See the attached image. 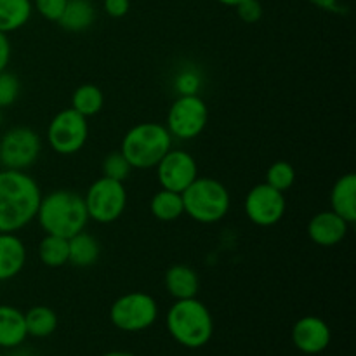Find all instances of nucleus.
Instances as JSON below:
<instances>
[{"label":"nucleus","mask_w":356,"mask_h":356,"mask_svg":"<svg viewBox=\"0 0 356 356\" xmlns=\"http://www.w3.org/2000/svg\"><path fill=\"white\" fill-rule=\"evenodd\" d=\"M309 2L329 13H344V7L341 6L339 0H309Z\"/></svg>","instance_id":"34"},{"label":"nucleus","mask_w":356,"mask_h":356,"mask_svg":"<svg viewBox=\"0 0 356 356\" xmlns=\"http://www.w3.org/2000/svg\"><path fill=\"white\" fill-rule=\"evenodd\" d=\"M235 9L243 23L254 24L263 17V6L259 3V0H245L240 6H236Z\"/></svg>","instance_id":"31"},{"label":"nucleus","mask_w":356,"mask_h":356,"mask_svg":"<svg viewBox=\"0 0 356 356\" xmlns=\"http://www.w3.org/2000/svg\"><path fill=\"white\" fill-rule=\"evenodd\" d=\"M103 176L110 177V179L120 181V183H125V181L131 177L132 167L131 163L127 162V159L124 156L122 152H111L104 156L103 160Z\"/></svg>","instance_id":"27"},{"label":"nucleus","mask_w":356,"mask_h":356,"mask_svg":"<svg viewBox=\"0 0 356 356\" xmlns=\"http://www.w3.org/2000/svg\"><path fill=\"white\" fill-rule=\"evenodd\" d=\"M38 259L47 268H61L68 264V238L45 235L38 243Z\"/></svg>","instance_id":"25"},{"label":"nucleus","mask_w":356,"mask_h":356,"mask_svg":"<svg viewBox=\"0 0 356 356\" xmlns=\"http://www.w3.org/2000/svg\"><path fill=\"white\" fill-rule=\"evenodd\" d=\"M10 61V42L6 33H0V72L7 70Z\"/></svg>","instance_id":"33"},{"label":"nucleus","mask_w":356,"mask_h":356,"mask_svg":"<svg viewBox=\"0 0 356 356\" xmlns=\"http://www.w3.org/2000/svg\"><path fill=\"white\" fill-rule=\"evenodd\" d=\"M42 190L26 170H0V233H16L37 218Z\"/></svg>","instance_id":"1"},{"label":"nucleus","mask_w":356,"mask_h":356,"mask_svg":"<svg viewBox=\"0 0 356 356\" xmlns=\"http://www.w3.org/2000/svg\"><path fill=\"white\" fill-rule=\"evenodd\" d=\"M207 122V104L198 94H193V96H179L170 104L165 127L174 139L190 141L204 132Z\"/></svg>","instance_id":"10"},{"label":"nucleus","mask_w":356,"mask_h":356,"mask_svg":"<svg viewBox=\"0 0 356 356\" xmlns=\"http://www.w3.org/2000/svg\"><path fill=\"white\" fill-rule=\"evenodd\" d=\"M42 139L33 129L17 125L0 138V165L10 170H26L37 163Z\"/></svg>","instance_id":"9"},{"label":"nucleus","mask_w":356,"mask_h":356,"mask_svg":"<svg viewBox=\"0 0 356 356\" xmlns=\"http://www.w3.org/2000/svg\"><path fill=\"white\" fill-rule=\"evenodd\" d=\"M0 356H6V355H3V353H0Z\"/></svg>","instance_id":"38"},{"label":"nucleus","mask_w":356,"mask_h":356,"mask_svg":"<svg viewBox=\"0 0 356 356\" xmlns=\"http://www.w3.org/2000/svg\"><path fill=\"white\" fill-rule=\"evenodd\" d=\"M174 87H176L179 96H193V94H198L202 89L200 73L193 68L183 70V72L177 73L176 80H174Z\"/></svg>","instance_id":"29"},{"label":"nucleus","mask_w":356,"mask_h":356,"mask_svg":"<svg viewBox=\"0 0 356 356\" xmlns=\"http://www.w3.org/2000/svg\"><path fill=\"white\" fill-rule=\"evenodd\" d=\"M24 313L9 305H0V348L14 350L26 341Z\"/></svg>","instance_id":"17"},{"label":"nucleus","mask_w":356,"mask_h":356,"mask_svg":"<svg viewBox=\"0 0 356 356\" xmlns=\"http://www.w3.org/2000/svg\"><path fill=\"white\" fill-rule=\"evenodd\" d=\"M350 232V222L334 211L318 212L308 222V236L320 247H334L343 242Z\"/></svg>","instance_id":"14"},{"label":"nucleus","mask_w":356,"mask_h":356,"mask_svg":"<svg viewBox=\"0 0 356 356\" xmlns=\"http://www.w3.org/2000/svg\"><path fill=\"white\" fill-rule=\"evenodd\" d=\"M24 323H26L28 336L45 339L58 329V315L49 306H33L24 313Z\"/></svg>","instance_id":"23"},{"label":"nucleus","mask_w":356,"mask_h":356,"mask_svg":"<svg viewBox=\"0 0 356 356\" xmlns=\"http://www.w3.org/2000/svg\"><path fill=\"white\" fill-rule=\"evenodd\" d=\"M165 325L170 337L188 350L204 348L214 336V318L197 298L174 302L165 315Z\"/></svg>","instance_id":"3"},{"label":"nucleus","mask_w":356,"mask_h":356,"mask_svg":"<svg viewBox=\"0 0 356 356\" xmlns=\"http://www.w3.org/2000/svg\"><path fill=\"white\" fill-rule=\"evenodd\" d=\"M184 214L200 225H214L226 218L232 207V195L221 181L214 177H197L181 193Z\"/></svg>","instance_id":"5"},{"label":"nucleus","mask_w":356,"mask_h":356,"mask_svg":"<svg viewBox=\"0 0 356 356\" xmlns=\"http://www.w3.org/2000/svg\"><path fill=\"white\" fill-rule=\"evenodd\" d=\"M270 186H273L278 191H287L294 186L296 183V169L292 163L285 162V160H278V162L271 163L270 169L266 172V181Z\"/></svg>","instance_id":"26"},{"label":"nucleus","mask_w":356,"mask_h":356,"mask_svg":"<svg viewBox=\"0 0 356 356\" xmlns=\"http://www.w3.org/2000/svg\"><path fill=\"white\" fill-rule=\"evenodd\" d=\"M104 106V94L94 83H83V86L76 87L75 92L72 96V108L83 115L86 118L94 117L99 113Z\"/></svg>","instance_id":"24"},{"label":"nucleus","mask_w":356,"mask_h":356,"mask_svg":"<svg viewBox=\"0 0 356 356\" xmlns=\"http://www.w3.org/2000/svg\"><path fill=\"white\" fill-rule=\"evenodd\" d=\"M174 138L159 122H141L125 132L120 152L132 169H155L156 163L172 148Z\"/></svg>","instance_id":"4"},{"label":"nucleus","mask_w":356,"mask_h":356,"mask_svg":"<svg viewBox=\"0 0 356 356\" xmlns=\"http://www.w3.org/2000/svg\"><path fill=\"white\" fill-rule=\"evenodd\" d=\"M216 2H219L221 6H226V7H236L242 2H245V0H216Z\"/></svg>","instance_id":"35"},{"label":"nucleus","mask_w":356,"mask_h":356,"mask_svg":"<svg viewBox=\"0 0 356 356\" xmlns=\"http://www.w3.org/2000/svg\"><path fill=\"white\" fill-rule=\"evenodd\" d=\"M31 0H0V33H13L30 21Z\"/></svg>","instance_id":"21"},{"label":"nucleus","mask_w":356,"mask_h":356,"mask_svg":"<svg viewBox=\"0 0 356 356\" xmlns=\"http://www.w3.org/2000/svg\"><path fill=\"white\" fill-rule=\"evenodd\" d=\"M149 212H152L153 218L162 222L177 221L184 214L183 197H181V193L162 188L149 200Z\"/></svg>","instance_id":"22"},{"label":"nucleus","mask_w":356,"mask_h":356,"mask_svg":"<svg viewBox=\"0 0 356 356\" xmlns=\"http://www.w3.org/2000/svg\"><path fill=\"white\" fill-rule=\"evenodd\" d=\"M94 21H96V7L90 0H68L58 23L66 31L80 33L89 30Z\"/></svg>","instance_id":"20"},{"label":"nucleus","mask_w":356,"mask_h":356,"mask_svg":"<svg viewBox=\"0 0 356 356\" xmlns=\"http://www.w3.org/2000/svg\"><path fill=\"white\" fill-rule=\"evenodd\" d=\"M21 92V82L17 79V75L7 72H0V110L2 108H9L10 104H14L19 97Z\"/></svg>","instance_id":"28"},{"label":"nucleus","mask_w":356,"mask_h":356,"mask_svg":"<svg viewBox=\"0 0 356 356\" xmlns=\"http://www.w3.org/2000/svg\"><path fill=\"white\" fill-rule=\"evenodd\" d=\"M103 356H138V355L129 353V351H110V353H106Z\"/></svg>","instance_id":"36"},{"label":"nucleus","mask_w":356,"mask_h":356,"mask_svg":"<svg viewBox=\"0 0 356 356\" xmlns=\"http://www.w3.org/2000/svg\"><path fill=\"white\" fill-rule=\"evenodd\" d=\"M35 219L45 235L72 238L86 229L89 214L82 195L73 190H54L45 197L42 195Z\"/></svg>","instance_id":"2"},{"label":"nucleus","mask_w":356,"mask_h":356,"mask_svg":"<svg viewBox=\"0 0 356 356\" xmlns=\"http://www.w3.org/2000/svg\"><path fill=\"white\" fill-rule=\"evenodd\" d=\"M330 205H332L330 211L353 225L356 221V174H343L334 183L332 191H330Z\"/></svg>","instance_id":"16"},{"label":"nucleus","mask_w":356,"mask_h":356,"mask_svg":"<svg viewBox=\"0 0 356 356\" xmlns=\"http://www.w3.org/2000/svg\"><path fill=\"white\" fill-rule=\"evenodd\" d=\"M165 289L176 301L197 298L200 291V277L193 268L186 264H174L165 271Z\"/></svg>","instance_id":"18"},{"label":"nucleus","mask_w":356,"mask_h":356,"mask_svg":"<svg viewBox=\"0 0 356 356\" xmlns=\"http://www.w3.org/2000/svg\"><path fill=\"white\" fill-rule=\"evenodd\" d=\"M243 211L250 222L261 228H270L284 219L287 211V200L284 191L275 190L268 183L256 184L247 193Z\"/></svg>","instance_id":"11"},{"label":"nucleus","mask_w":356,"mask_h":356,"mask_svg":"<svg viewBox=\"0 0 356 356\" xmlns=\"http://www.w3.org/2000/svg\"><path fill=\"white\" fill-rule=\"evenodd\" d=\"M155 169L160 186L176 193H183L198 177L197 160L186 149L170 148Z\"/></svg>","instance_id":"12"},{"label":"nucleus","mask_w":356,"mask_h":356,"mask_svg":"<svg viewBox=\"0 0 356 356\" xmlns=\"http://www.w3.org/2000/svg\"><path fill=\"white\" fill-rule=\"evenodd\" d=\"M332 332L325 320L320 316H302L292 329V343L301 353L318 355L329 348Z\"/></svg>","instance_id":"13"},{"label":"nucleus","mask_w":356,"mask_h":356,"mask_svg":"<svg viewBox=\"0 0 356 356\" xmlns=\"http://www.w3.org/2000/svg\"><path fill=\"white\" fill-rule=\"evenodd\" d=\"M26 245L16 233H0V282L16 278L26 264Z\"/></svg>","instance_id":"15"},{"label":"nucleus","mask_w":356,"mask_h":356,"mask_svg":"<svg viewBox=\"0 0 356 356\" xmlns=\"http://www.w3.org/2000/svg\"><path fill=\"white\" fill-rule=\"evenodd\" d=\"M89 139V122L73 108H65L54 115L47 127V143L58 155L79 153Z\"/></svg>","instance_id":"8"},{"label":"nucleus","mask_w":356,"mask_h":356,"mask_svg":"<svg viewBox=\"0 0 356 356\" xmlns=\"http://www.w3.org/2000/svg\"><path fill=\"white\" fill-rule=\"evenodd\" d=\"M103 7L110 17H124L131 10V0H104Z\"/></svg>","instance_id":"32"},{"label":"nucleus","mask_w":356,"mask_h":356,"mask_svg":"<svg viewBox=\"0 0 356 356\" xmlns=\"http://www.w3.org/2000/svg\"><path fill=\"white\" fill-rule=\"evenodd\" d=\"M159 318V302L146 292H127L115 299L110 308V320L122 332H143Z\"/></svg>","instance_id":"7"},{"label":"nucleus","mask_w":356,"mask_h":356,"mask_svg":"<svg viewBox=\"0 0 356 356\" xmlns=\"http://www.w3.org/2000/svg\"><path fill=\"white\" fill-rule=\"evenodd\" d=\"M2 120H3V118H2V111H0V124H2Z\"/></svg>","instance_id":"37"},{"label":"nucleus","mask_w":356,"mask_h":356,"mask_svg":"<svg viewBox=\"0 0 356 356\" xmlns=\"http://www.w3.org/2000/svg\"><path fill=\"white\" fill-rule=\"evenodd\" d=\"M127 200L125 184L104 176L94 181L83 195L89 219L99 225L117 222L127 209Z\"/></svg>","instance_id":"6"},{"label":"nucleus","mask_w":356,"mask_h":356,"mask_svg":"<svg viewBox=\"0 0 356 356\" xmlns=\"http://www.w3.org/2000/svg\"><path fill=\"white\" fill-rule=\"evenodd\" d=\"M101 256V245L96 236L86 229L68 238V264L75 268H89L97 263Z\"/></svg>","instance_id":"19"},{"label":"nucleus","mask_w":356,"mask_h":356,"mask_svg":"<svg viewBox=\"0 0 356 356\" xmlns=\"http://www.w3.org/2000/svg\"><path fill=\"white\" fill-rule=\"evenodd\" d=\"M66 2L68 0H31L33 7L37 9V13L40 14L44 19L54 21L58 23V19L61 17L63 10H65Z\"/></svg>","instance_id":"30"}]
</instances>
